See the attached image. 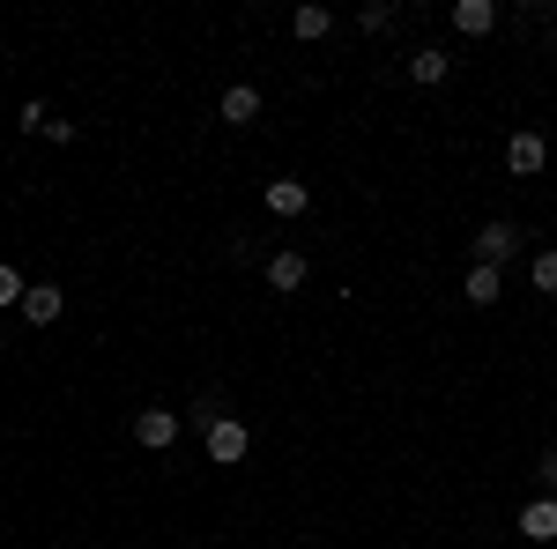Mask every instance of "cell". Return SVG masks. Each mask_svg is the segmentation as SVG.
Masks as SVG:
<instances>
[{
  "label": "cell",
  "instance_id": "7",
  "mask_svg": "<svg viewBox=\"0 0 557 549\" xmlns=\"http://www.w3.org/2000/svg\"><path fill=\"white\" fill-rule=\"evenodd\" d=\"M60 312H67V297L52 290V283H30V290H23V320H30V327H52Z\"/></svg>",
  "mask_w": 557,
  "mask_h": 549
},
{
  "label": "cell",
  "instance_id": "9",
  "mask_svg": "<svg viewBox=\"0 0 557 549\" xmlns=\"http://www.w3.org/2000/svg\"><path fill=\"white\" fill-rule=\"evenodd\" d=\"M305 209H312L305 178H268V215H305Z\"/></svg>",
  "mask_w": 557,
  "mask_h": 549
},
{
  "label": "cell",
  "instance_id": "8",
  "mask_svg": "<svg viewBox=\"0 0 557 549\" xmlns=\"http://www.w3.org/2000/svg\"><path fill=\"white\" fill-rule=\"evenodd\" d=\"M520 535L528 542H557V498H528L520 506Z\"/></svg>",
  "mask_w": 557,
  "mask_h": 549
},
{
  "label": "cell",
  "instance_id": "1",
  "mask_svg": "<svg viewBox=\"0 0 557 549\" xmlns=\"http://www.w3.org/2000/svg\"><path fill=\"white\" fill-rule=\"evenodd\" d=\"M513 253H520V223H506V215H491V223L475 230V267H506Z\"/></svg>",
  "mask_w": 557,
  "mask_h": 549
},
{
  "label": "cell",
  "instance_id": "11",
  "mask_svg": "<svg viewBox=\"0 0 557 549\" xmlns=\"http://www.w3.org/2000/svg\"><path fill=\"white\" fill-rule=\"evenodd\" d=\"M305 275H312V267H305V253H275V260H268V290H283V297L305 290Z\"/></svg>",
  "mask_w": 557,
  "mask_h": 549
},
{
  "label": "cell",
  "instance_id": "12",
  "mask_svg": "<svg viewBox=\"0 0 557 549\" xmlns=\"http://www.w3.org/2000/svg\"><path fill=\"white\" fill-rule=\"evenodd\" d=\"M290 30H298L305 45H320V38H327V30H335V8H320V0H305L298 15H290Z\"/></svg>",
  "mask_w": 557,
  "mask_h": 549
},
{
  "label": "cell",
  "instance_id": "6",
  "mask_svg": "<svg viewBox=\"0 0 557 549\" xmlns=\"http://www.w3.org/2000/svg\"><path fill=\"white\" fill-rule=\"evenodd\" d=\"M215 112H223V127H253V120H260V89L253 83H231Z\"/></svg>",
  "mask_w": 557,
  "mask_h": 549
},
{
  "label": "cell",
  "instance_id": "10",
  "mask_svg": "<svg viewBox=\"0 0 557 549\" xmlns=\"http://www.w3.org/2000/svg\"><path fill=\"white\" fill-rule=\"evenodd\" d=\"M446 75H454V60H446V52H438V45H424V52H409V83L438 89V83H446Z\"/></svg>",
  "mask_w": 557,
  "mask_h": 549
},
{
  "label": "cell",
  "instance_id": "14",
  "mask_svg": "<svg viewBox=\"0 0 557 549\" xmlns=\"http://www.w3.org/2000/svg\"><path fill=\"white\" fill-rule=\"evenodd\" d=\"M357 30H364V38H386V30H394V8H386V0H364V8H357Z\"/></svg>",
  "mask_w": 557,
  "mask_h": 549
},
{
  "label": "cell",
  "instance_id": "16",
  "mask_svg": "<svg viewBox=\"0 0 557 549\" xmlns=\"http://www.w3.org/2000/svg\"><path fill=\"white\" fill-rule=\"evenodd\" d=\"M528 283H535L543 297H557V253H535V260H528Z\"/></svg>",
  "mask_w": 557,
  "mask_h": 549
},
{
  "label": "cell",
  "instance_id": "17",
  "mask_svg": "<svg viewBox=\"0 0 557 549\" xmlns=\"http://www.w3.org/2000/svg\"><path fill=\"white\" fill-rule=\"evenodd\" d=\"M535 475H543V498H557V446L543 453V461H535Z\"/></svg>",
  "mask_w": 557,
  "mask_h": 549
},
{
  "label": "cell",
  "instance_id": "5",
  "mask_svg": "<svg viewBox=\"0 0 557 549\" xmlns=\"http://www.w3.org/2000/svg\"><path fill=\"white\" fill-rule=\"evenodd\" d=\"M454 30L461 38H491L498 30V0H454Z\"/></svg>",
  "mask_w": 557,
  "mask_h": 549
},
{
  "label": "cell",
  "instance_id": "3",
  "mask_svg": "<svg viewBox=\"0 0 557 549\" xmlns=\"http://www.w3.org/2000/svg\"><path fill=\"white\" fill-rule=\"evenodd\" d=\"M550 164V141H543V134L528 127V134H513V141H506V171H513V178H535V171Z\"/></svg>",
  "mask_w": 557,
  "mask_h": 549
},
{
  "label": "cell",
  "instance_id": "15",
  "mask_svg": "<svg viewBox=\"0 0 557 549\" xmlns=\"http://www.w3.org/2000/svg\"><path fill=\"white\" fill-rule=\"evenodd\" d=\"M23 290H30V283H23V267H8V260H0V312H23Z\"/></svg>",
  "mask_w": 557,
  "mask_h": 549
},
{
  "label": "cell",
  "instance_id": "2",
  "mask_svg": "<svg viewBox=\"0 0 557 549\" xmlns=\"http://www.w3.org/2000/svg\"><path fill=\"white\" fill-rule=\"evenodd\" d=\"M246 446H253V431L238 416H223V423H209V461L215 467H231V461H246Z\"/></svg>",
  "mask_w": 557,
  "mask_h": 549
},
{
  "label": "cell",
  "instance_id": "18",
  "mask_svg": "<svg viewBox=\"0 0 557 549\" xmlns=\"http://www.w3.org/2000/svg\"><path fill=\"white\" fill-rule=\"evenodd\" d=\"M0 341H8V327H0Z\"/></svg>",
  "mask_w": 557,
  "mask_h": 549
},
{
  "label": "cell",
  "instance_id": "13",
  "mask_svg": "<svg viewBox=\"0 0 557 549\" xmlns=\"http://www.w3.org/2000/svg\"><path fill=\"white\" fill-rule=\"evenodd\" d=\"M498 290H506V283H498V267H469V283H461L469 304H498Z\"/></svg>",
  "mask_w": 557,
  "mask_h": 549
},
{
  "label": "cell",
  "instance_id": "4",
  "mask_svg": "<svg viewBox=\"0 0 557 549\" xmlns=\"http://www.w3.org/2000/svg\"><path fill=\"white\" fill-rule=\"evenodd\" d=\"M134 438H141L149 453H164V446H178V416L172 409H141V416H134Z\"/></svg>",
  "mask_w": 557,
  "mask_h": 549
}]
</instances>
